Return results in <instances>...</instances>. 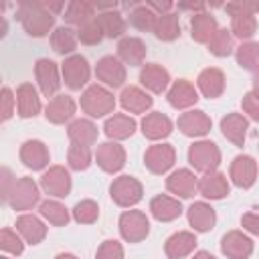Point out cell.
<instances>
[{
	"label": "cell",
	"instance_id": "7bdbcfd3",
	"mask_svg": "<svg viewBox=\"0 0 259 259\" xmlns=\"http://www.w3.org/2000/svg\"><path fill=\"white\" fill-rule=\"evenodd\" d=\"M231 32L233 36L241 38V40H249L255 32H257V18L247 14V16H235L231 20Z\"/></svg>",
	"mask_w": 259,
	"mask_h": 259
},
{
	"label": "cell",
	"instance_id": "ac0fdd59",
	"mask_svg": "<svg viewBox=\"0 0 259 259\" xmlns=\"http://www.w3.org/2000/svg\"><path fill=\"white\" fill-rule=\"evenodd\" d=\"M49 150L40 140H26L20 146V162L30 170H42L49 164Z\"/></svg>",
	"mask_w": 259,
	"mask_h": 259
},
{
	"label": "cell",
	"instance_id": "6f0895ef",
	"mask_svg": "<svg viewBox=\"0 0 259 259\" xmlns=\"http://www.w3.org/2000/svg\"><path fill=\"white\" fill-rule=\"evenodd\" d=\"M253 95L259 99V73H257L255 79H253Z\"/></svg>",
	"mask_w": 259,
	"mask_h": 259
},
{
	"label": "cell",
	"instance_id": "1f68e13d",
	"mask_svg": "<svg viewBox=\"0 0 259 259\" xmlns=\"http://www.w3.org/2000/svg\"><path fill=\"white\" fill-rule=\"evenodd\" d=\"M16 231L24 237L26 243L30 245H38L45 237H47V227L45 223L34 217V214H22L16 219Z\"/></svg>",
	"mask_w": 259,
	"mask_h": 259
},
{
	"label": "cell",
	"instance_id": "603a6c76",
	"mask_svg": "<svg viewBox=\"0 0 259 259\" xmlns=\"http://www.w3.org/2000/svg\"><path fill=\"white\" fill-rule=\"evenodd\" d=\"M198 101V93L194 89V85L186 79H178L172 83V87L168 89V103L176 109H186L192 107Z\"/></svg>",
	"mask_w": 259,
	"mask_h": 259
},
{
	"label": "cell",
	"instance_id": "d6986e66",
	"mask_svg": "<svg viewBox=\"0 0 259 259\" xmlns=\"http://www.w3.org/2000/svg\"><path fill=\"white\" fill-rule=\"evenodd\" d=\"M140 83L152 93H162L170 85V73L158 63H148L140 71Z\"/></svg>",
	"mask_w": 259,
	"mask_h": 259
},
{
	"label": "cell",
	"instance_id": "74e56055",
	"mask_svg": "<svg viewBox=\"0 0 259 259\" xmlns=\"http://www.w3.org/2000/svg\"><path fill=\"white\" fill-rule=\"evenodd\" d=\"M77 32L73 30V28H69V26H59V28H55L53 30V34H51V47H53V51L55 53H59V55H69V53H73L75 49H77Z\"/></svg>",
	"mask_w": 259,
	"mask_h": 259
},
{
	"label": "cell",
	"instance_id": "9f6ffc18",
	"mask_svg": "<svg viewBox=\"0 0 259 259\" xmlns=\"http://www.w3.org/2000/svg\"><path fill=\"white\" fill-rule=\"evenodd\" d=\"M178 8H184V10H198V12H202V10H204V4H180Z\"/></svg>",
	"mask_w": 259,
	"mask_h": 259
},
{
	"label": "cell",
	"instance_id": "9a60e30c",
	"mask_svg": "<svg viewBox=\"0 0 259 259\" xmlns=\"http://www.w3.org/2000/svg\"><path fill=\"white\" fill-rule=\"evenodd\" d=\"M221 251L229 259H249L253 253V241L241 231H229L221 239Z\"/></svg>",
	"mask_w": 259,
	"mask_h": 259
},
{
	"label": "cell",
	"instance_id": "836d02e7",
	"mask_svg": "<svg viewBox=\"0 0 259 259\" xmlns=\"http://www.w3.org/2000/svg\"><path fill=\"white\" fill-rule=\"evenodd\" d=\"M67 134H69V140L73 144H81V146H87V148L97 142V127L89 119H75L69 125Z\"/></svg>",
	"mask_w": 259,
	"mask_h": 259
},
{
	"label": "cell",
	"instance_id": "7402d4cb",
	"mask_svg": "<svg viewBox=\"0 0 259 259\" xmlns=\"http://www.w3.org/2000/svg\"><path fill=\"white\" fill-rule=\"evenodd\" d=\"M217 32H219V24H217L212 14H208V12L192 14V18H190V34H192V38L196 42L208 45Z\"/></svg>",
	"mask_w": 259,
	"mask_h": 259
},
{
	"label": "cell",
	"instance_id": "7dc6e473",
	"mask_svg": "<svg viewBox=\"0 0 259 259\" xmlns=\"http://www.w3.org/2000/svg\"><path fill=\"white\" fill-rule=\"evenodd\" d=\"M0 249L12 255H20L24 251V243L20 241V237L10 231V229H2L0 231Z\"/></svg>",
	"mask_w": 259,
	"mask_h": 259
},
{
	"label": "cell",
	"instance_id": "5bb4252c",
	"mask_svg": "<svg viewBox=\"0 0 259 259\" xmlns=\"http://www.w3.org/2000/svg\"><path fill=\"white\" fill-rule=\"evenodd\" d=\"M176 125H178V130H180L184 136H188V138H202V136H206V134L210 132L212 121H210V117H208L204 111L192 109V111L182 113V115L178 117Z\"/></svg>",
	"mask_w": 259,
	"mask_h": 259
},
{
	"label": "cell",
	"instance_id": "7c38bea8",
	"mask_svg": "<svg viewBox=\"0 0 259 259\" xmlns=\"http://www.w3.org/2000/svg\"><path fill=\"white\" fill-rule=\"evenodd\" d=\"M229 176L233 180L235 186L239 188H251L257 180V162L255 158L243 154V156H237L233 162H231V168H229Z\"/></svg>",
	"mask_w": 259,
	"mask_h": 259
},
{
	"label": "cell",
	"instance_id": "b9f144b4",
	"mask_svg": "<svg viewBox=\"0 0 259 259\" xmlns=\"http://www.w3.org/2000/svg\"><path fill=\"white\" fill-rule=\"evenodd\" d=\"M67 162H69V168L71 170H87L89 164H91V150L87 146H81V144H73L69 146V152H67Z\"/></svg>",
	"mask_w": 259,
	"mask_h": 259
},
{
	"label": "cell",
	"instance_id": "44dd1931",
	"mask_svg": "<svg viewBox=\"0 0 259 259\" xmlns=\"http://www.w3.org/2000/svg\"><path fill=\"white\" fill-rule=\"evenodd\" d=\"M198 192L204 198L210 200H221L229 194V180L223 172H208L202 178H198Z\"/></svg>",
	"mask_w": 259,
	"mask_h": 259
},
{
	"label": "cell",
	"instance_id": "8d00e7d4",
	"mask_svg": "<svg viewBox=\"0 0 259 259\" xmlns=\"http://www.w3.org/2000/svg\"><path fill=\"white\" fill-rule=\"evenodd\" d=\"M154 34L160 38V40H176L180 36V20H178V14L174 12H166V14H160L158 20H156V26H154Z\"/></svg>",
	"mask_w": 259,
	"mask_h": 259
},
{
	"label": "cell",
	"instance_id": "83f0119b",
	"mask_svg": "<svg viewBox=\"0 0 259 259\" xmlns=\"http://www.w3.org/2000/svg\"><path fill=\"white\" fill-rule=\"evenodd\" d=\"M247 130H249V121L241 113H227L221 119V132H223V136L229 142H233L235 146H243L245 144Z\"/></svg>",
	"mask_w": 259,
	"mask_h": 259
},
{
	"label": "cell",
	"instance_id": "c3c4849f",
	"mask_svg": "<svg viewBox=\"0 0 259 259\" xmlns=\"http://www.w3.org/2000/svg\"><path fill=\"white\" fill-rule=\"evenodd\" d=\"M225 10L235 18V16H255V12H259V2L253 0H237V2H229L225 6Z\"/></svg>",
	"mask_w": 259,
	"mask_h": 259
},
{
	"label": "cell",
	"instance_id": "d4e9b609",
	"mask_svg": "<svg viewBox=\"0 0 259 259\" xmlns=\"http://www.w3.org/2000/svg\"><path fill=\"white\" fill-rule=\"evenodd\" d=\"M117 57L125 65H132V67L142 65L144 59H146V45H144V40L138 38V36H123L117 42Z\"/></svg>",
	"mask_w": 259,
	"mask_h": 259
},
{
	"label": "cell",
	"instance_id": "680465c9",
	"mask_svg": "<svg viewBox=\"0 0 259 259\" xmlns=\"http://www.w3.org/2000/svg\"><path fill=\"white\" fill-rule=\"evenodd\" d=\"M192 259H214V257L210 253H206V251H198V253H194Z\"/></svg>",
	"mask_w": 259,
	"mask_h": 259
},
{
	"label": "cell",
	"instance_id": "4fadbf2b",
	"mask_svg": "<svg viewBox=\"0 0 259 259\" xmlns=\"http://www.w3.org/2000/svg\"><path fill=\"white\" fill-rule=\"evenodd\" d=\"M34 75H36V83L40 87V93L45 97H53L59 91L61 79H59L57 63H53L51 59H38L34 65Z\"/></svg>",
	"mask_w": 259,
	"mask_h": 259
},
{
	"label": "cell",
	"instance_id": "ffe728a7",
	"mask_svg": "<svg viewBox=\"0 0 259 259\" xmlns=\"http://www.w3.org/2000/svg\"><path fill=\"white\" fill-rule=\"evenodd\" d=\"M150 212L160 223H170L182 214V204L178 198H172L168 194H158L150 200Z\"/></svg>",
	"mask_w": 259,
	"mask_h": 259
},
{
	"label": "cell",
	"instance_id": "d6a6232c",
	"mask_svg": "<svg viewBox=\"0 0 259 259\" xmlns=\"http://www.w3.org/2000/svg\"><path fill=\"white\" fill-rule=\"evenodd\" d=\"M103 132L111 140H125L136 132V121L125 113H113L111 117L105 119Z\"/></svg>",
	"mask_w": 259,
	"mask_h": 259
},
{
	"label": "cell",
	"instance_id": "6da1fadb",
	"mask_svg": "<svg viewBox=\"0 0 259 259\" xmlns=\"http://www.w3.org/2000/svg\"><path fill=\"white\" fill-rule=\"evenodd\" d=\"M16 18L20 20L24 32L28 36H34V38H40V36L49 34V30L55 24V14L40 0L20 2L18 10H16Z\"/></svg>",
	"mask_w": 259,
	"mask_h": 259
},
{
	"label": "cell",
	"instance_id": "5b68a950",
	"mask_svg": "<svg viewBox=\"0 0 259 259\" xmlns=\"http://www.w3.org/2000/svg\"><path fill=\"white\" fill-rule=\"evenodd\" d=\"M40 194H38V186L30 176H22L14 182L12 190L8 192L6 202L14 208V210H30L36 202H38Z\"/></svg>",
	"mask_w": 259,
	"mask_h": 259
},
{
	"label": "cell",
	"instance_id": "f6af8a7d",
	"mask_svg": "<svg viewBox=\"0 0 259 259\" xmlns=\"http://www.w3.org/2000/svg\"><path fill=\"white\" fill-rule=\"evenodd\" d=\"M97 217H99V206L93 200H81L73 208V219L81 225H91L97 221Z\"/></svg>",
	"mask_w": 259,
	"mask_h": 259
},
{
	"label": "cell",
	"instance_id": "277c9868",
	"mask_svg": "<svg viewBox=\"0 0 259 259\" xmlns=\"http://www.w3.org/2000/svg\"><path fill=\"white\" fill-rule=\"evenodd\" d=\"M109 194H111V200L117 204V206H134L142 200V194H144V188L140 184V180H136L134 176H117L111 186H109Z\"/></svg>",
	"mask_w": 259,
	"mask_h": 259
},
{
	"label": "cell",
	"instance_id": "2e32d148",
	"mask_svg": "<svg viewBox=\"0 0 259 259\" xmlns=\"http://www.w3.org/2000/svg\"><path fill=\"white\" fill-rule=\"evenodd\" d=\"M166 188L180 198H190L198 190V178L194 176V172L180 168V170H174L166 178Z\"/></svg>",
	"mask_w": 259,
	"mask_h": 259
},
{
	"label": "cell",
	"instance_id": "681fc988",
	"mask_svg": "<svg viewBox=\"0 0 259 259\" xmlns=\"http://www.w3.org/2000/svg\"><path fill=\"white\" fill-rule=\"evenodd\" d=\"M95 259H123V247L121 243L109 239V241H103L95 253Z\"/></svg>",
	"mask_w": 259,
	"mask_h": 259
},
{
	"label": "cell",
	"instance_id": "60d3db41",
	"mask_svg": "<svg viewBox=\"0 0 259 259\" xmlns=\"http://www.w3.org/2000/svg\"><path fill=\"white\" fill-rule=\"evenodd\" d=\"M38 210H40V217L47 219L55 227H65L69 223V210L61 202H57V200H45V202H40V208Z\"/></svg>",
	"mask_w": 259,
	"mask_h": 259
},
{
	"label": "cell",
	"instance_id": "cb8c5ba5",
	"mask_svg": "<svg viewBox=\"0 0 259 259\" xmlns=\"http://www.w3.org/2000/svg\"><path fill=\"white\" fill-rule=\"evenodd\" d=\"M196 85L200 89V93L208 99H217L223 95L225 91V75L221 69L217 67H208L204 71H200L198 79H196Z\"/></svg>",
	"mask_w": 259,
	"mask_h": 259
},
{
	"label": "cell",
	"instance_id": "7a4b0ae2",
	"mask_svg": "<svg viewBox=\"0 0 259 259\" xmlns=\"http://www.w3.org/2000/svg\"><path fill=\"white\" fill-rule=\"evenodd\" d=\"M81 109L89 117H103L107 113H113L115 97L111 91H107L101 85H89L81 93Z\"/></svg>",
	"mask_w": 259,
	"mask_h": 259
},
{
	"label": "cell",
	"instance_id": "e0dca14e",
	"mask_svg": "<svg viewBox=\"0 0 259 259\" xmlns=\"http://www.w3.org/2000/svg\"><path fill=\"white\" fill-rule=\"evenodd\" d=\"M75 109H77V105H75L73 97H69V95H55L47 103V107H45V117H47V121H51L55 125H61V123L69 121L75 115Z\"/></svg>",
	"mask_w": 259,
	"mask_h": 259
},
{
	"label": "cell",
	"instance_id": "9c48e42d",
	"mask_svg": "<svg viewBox=\"0 0 259 259\" xmlns=\"http://www.w3.org/2000/svg\"><path fill=\"white\" fill-rule=\"evenodd\" d=\"M176 162V150L170 144H154L144 154V164L152 174H166Z\"/></svg>",
	"mask_w": 259,
	"mask_h": 259
},
{
	"label": "cell",
	"instance_id": "db71d44e",
	"mask_svg": "<svg viewBox=\"0 0 259 259\" xmlns=\"http://www.w3.org/2000/svg\"><path fill=\"white\" fill-rule=\"evenodd\" d=\"M14 182L16 180H12V174H10V170H2V198L6 200L8 198V192L12 190V186H14Z\"/></svg>",
	"mask_w": 259,
	"mask_h": 259
},
{
	"label": "cell",
	"instance_id": "484cf974",
	"mask_svg": "<svg viewBox=\"0 0 259 259\" xmlns=\"http://www.w3.org/2000/svg\"><path fill=\"white\" fill-rule=\"evenodd\" d=\"M16 107L20 117H34L40 113V97L32 83H22L16 89Z\"/></svg>",
	"mask_w": 259,
	"mask_h": 259
},
{
	"label": "cell",
	"instance_id": "8992f818",
	"mask_svg": "<svg viewBox=\"0 0 259 259\" xmlns=\"http://www.w3.org/2000/svg\"><path fill=\"white\" fill-rule=\"evenodd\" d=\"M119 233L127 243H140L150 233V221L142 210H125L119 217Z\"/></svg>",
	"mask_w": 259,
	"mask_h": 259
},
{
	"label": "cell",
	"instance_id": "4316f807",
	"mask_svg": "<svg viewBox=\"0 0 259 259\" xmlns=\"http://www.w3.org/2000/svg\"><path fill=\"white\" fill-rule=\"evenodd\" d=\"M142 134L148 140H162L172 134V121L162 111H152L142 119Z\"/></svg>",
	"mask_w": 259,
	"mask_h": 259
},
{
	"label": "cell",
	"instance_id": "f1b7e54d",
	"mask_svg": "<svg viewBox=\"0 0 259 259\" xmlns=\"http://www.w3.org/2000/svg\"><path fill=\"white\" fill-rule=\"evenodd\" d=\"M186 217H188V223L194 231L198 233H206L214 227L217 223V214H214V208L206 202H194L190 204V208L186 210Z\"/></svg>",
	"mask_w": 259,
	"mask_h": 259
},
{
	"label": "cell",
	"instance_id": "e575fe53",
	"mask_svg": "<svg viewBox=\"0 0 259 259\" xmlns=\"http://www.w3.org/2000/svg\"><path fill=\"white\" fill-rule=\"evenodd\" d=\"M158 14L148 4H134L130 10V24L142 32H154Z\"/></svg>",
	"mask_w": 259,
	"mask_h": 259
},
{
	"label": "cell",
	"instance_id": "11a10c76",
	"mask_svg": "<svg viewBox=\"0 0 259 259\" xmlns=\"http://www.w3.org/2000/svg\"><path fill=\"white\" fill-rule=\"evenodd\" d=\"M148 6L160 16V14H166L172 8V2H148Z\"/></svg>",
	"mask_w": 259,
	"mask_h": 259
},
{
	"label": "cell",
	"instance_id": "3957f363",
	"mask_svg": "<svg viewBox=\"0 0 259 259\" xmlns=\"http://www.w3.org/2000/svg\"><path fill=\"white\" fill-rule=\"evenodd\" d=\"M188 162L196 172H202V174L214 172L221 164V150L210 140L194 142L188 148Z\"/></svg>",
	"mask_w": 259,
	"mask_h": 259
},
{
	"label": "cell",
	"instance_id": "f546056e",
	"mask_svg": "<svg viewBox=\"0 0 259 259\" xmlns=\"http://www.w3.org/2000/svg\"><path fill=\"white\" fill-rule=\"evenodd\" d=\"M194 247H196L194 233H190V231H178V233H174L166 241L164 251H166L168 259H182V257L190 255L194 251Z\"/></svg>",
	"mask_w": 259,
	"mask_h": 259
},
{
	"label": "cell",
	"instance_id": "ee69618b",
	"mask_svg": "<svg viewBox=\"0 0 259 259\" xmlns=\"http://www.w3.org/2000/svg\"><path fill=\"white\" fill-rule=\"evenodd\" d=\"M233 34L227 28H219V32L212 36V40L208 42V51L214 57H229L233 53Z\"/></svg>",
	"mask_w": 259,
	"mask_h": 259
},
{
	"label": "cell",
	"instance_id": "4dcf8cb0",
	"mask_svg": "<svg viewBox=\"0 0 259 259\" xmlns=\"http://www.w3.org/2000/svg\"><path fill=\"white\" fill-rule=\"evenodd\" d=\"M119 103H121V107H123L125 111H130V113H144V111H148V109L152 107L154 99H152L144 89L130 85V87H125V89L121 91Z\"/></svg>",
	"mask_w": 259,
	"mask_h": 259
},
{
	"label": "cell",
	"instance_id": "ba28073f",
	"mask_svg": "<svg viewBox=\"0 0 259 259\" xmlns=\"http://www.w3.org/2000/svg\"><path fill=\"white\" fill-rule=\"evenodd\" d=\"M95 162L103 172L115 174L125 166V150L117 142H103L95 150Z\"/></svg>",
	"mask_w": 259,
	"mask_h": 259
},
{
	"label": "cell",
	"instance_id": "91938a15",
	"mask_svg": "<svg viewBox=\"0 0 259 259\" xmlns=\"http://www.w3.org/2000/svg\"><path fill=\"white\" fill-rule=\"evenodd\" d=\"M55 259H79V257H75V255H71V253H61V255H57Z\"/></svg>",
	"mask_w": 259,
	"mask_h": 259
},
{
	"label": "cell",
	"instance_id": "d590c367",
	"mask_svg": "<svg viewBox=\"0 0 259 259\" xmlns=\"http://www.w3.org/2000/svg\"><path fill=\"white\" fill-rule=\"evenodd\" d=\"M95 18H97V22H99V26L107 38H117L125 32V20L117 10H103Z\"/></svg>",
	"mask_w": 259,
	"mask_h": 259
},
{
	"label": "cell",
	"instance_id": "bcb514c9",
	"mask_svg": "<svg viewBox=\"0 0 259 259\" xmlns=\"http://www.w3.org/2000/svg\"><path fill=\"white\" fill-rule=\"evenodd\" d=\"M103 36H105V34H103V30H101L97 18L89 20L87 24H83V26L77 30V38H79L83 45H99V42L103 40Z\"/></svg>",
	"mask_w": 259,
	"mask_h": 259
},
{
	"label": "cell",
	"instance_id": "94428289",
	"mask_svg": "<svg viewBox=\"0 0 259 259\" xmlns=\"http://www.w3.org/2000/svg\"><path fill=\"white\" fill-rule=\"evenodd\" d=\"M0 259H10V257H0Z\"/></svg>",
	"mask_w": 259,
	"mask_h": 259
},
{
	"label": "cell",
	"instance_id": "f5cc1de1",
	"mask_svg": "<svg viewBox=\"0 0 259 259\" xmlns=\"http://www.w3.org/2000/svg\"><path fill=\"white\" fill-rule=\"evenodd\" d=\"M241 225H243L245 231L259 237V212H245L241 217Z\"/></svg>",
	"mask_w": 259,
	"mask_h": 259
},
{
	"label": "cell",
	"instance_id": "ab89813d",
	"mask_svg": "<svg viewBox=\"0 0 259 259\" xmlns=\"http://www.w3.org/2000/svg\"><path fill=\"white\" fill-rule=\"evenodd\" d=\"M235 59L241 69L259 73V45L257 42H241V47L235 51Z\"/></svg>",
	"mask_w": 259,
	"mask_h": 259
},
{
	"label": "cell",
	"instance_id": "f907efd6",
	"mask_svg": "<svg viewBox=\"0 0 259 259\" xmlns=\"http://www.w3.org/2000/svg\"><path fill=\"white\" fill-rule=\"evenodd\" d=\"M241 105H243V111H245V113H247L251 119L259 121V99L253 95V91L243 95V101H241Z\"/></svg>",
	"mask_w": 259,
	"mask_h": 259
},
{
	"label": "cell",
	"instance_id": "8fae6325",
	"mask_svg": "<svg viewBox=\"0 0 259 259\" xmlns=\"http://www.w3.org/2000/svg\"><path fill=\"white\" fill-rule=\"evenodd\" d=\"M40 186L49 196L65 198L71 192V176L63 166H51L40 176Z\"/></svg>",
	"mask_w": 259,
	"mask_h": 259
},
{
	"label": "cell",
	"instance_id": "f35d334b",
	"mask_svg": "<svg viewBox=\"0 0 259 259\" xmlns=\"http://www.w3.org/2000/svg\"><path fill=\"white\" fill-rule=\"evenodd\" d=\"M93 18H95V6L89 2H77L75 0V2H69L65 8V20L69 24L79 26V28Z\"/></svg>",
	"mask_w": 259,
	"mask_h": 259
},
{
	"label": "cell",
	"instance_id": "30bf717a",
	"mask_svg": "<svg viewBox=\"0 0 259 259\" xmlns=\"http://www.w3.org/2000/svg\"><path fill=\"white\" fill-rule=\"evenodd\" d=\"M95 77L101 83H105L107 87L117 89V87H121L125 83V67H123V63L117 57L107 55V57H101L97 61V65H95Z\"/></svg>",
	"mask_w": 259,
	"mask_h": 259
},
{
	"label": "cell",
	"instance_id": "52a82bcc",
	"mask_svg": "<svg viewBox=\"0 0 259 259\" xmlns=\"http://www.w3.org/2000/svg\"><path fill=\"white\" fill-rule=\"evenodd\" d=\"M61 71H63V81H65V85H67L69 89H73V91H79L83 85H87L89 75H91L89 63H87V59L81 57V55H71V57H67V59L63 61Z\"/></svg>",
	"mask_w": 259,
	"mask_h": 259
},
{
	"label": "cell",
	"instance_id": "816d5d0a",
	"mask_svg": "<svg viewBox=\"0 0 259 259\" xmlns=\"http://www.w3.org/2000/svg\"><path fill=\"white\" fill-rule=\"evenodd\" d=\"M14 101L16 97H12V91L8 87L2 89V119H10L12 117V111H14Z\"/></svg>",
	"mask_w": 259,
	"mask_h": 259
}]
</instances>
